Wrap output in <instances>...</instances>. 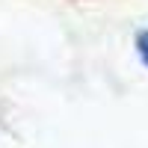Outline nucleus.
I'll return each mask as SVG.
<instances>
[{
  "label": "nucleus",
  "instance_id": "nucleus-1",
  "mask_svg": "<svg viewBox=\"0 0 148 148\" xmlns=\"http://www.w3.org/2000/svg\"><path fill=\"white\" fill-rule=\"evenodd\" d=\"M136 51H139V56H142V62L148 65V30H142V33L136 36Z\"/></svg>",
  "mask_w": 148,
  "mask_h": 148
}]
</instances>
